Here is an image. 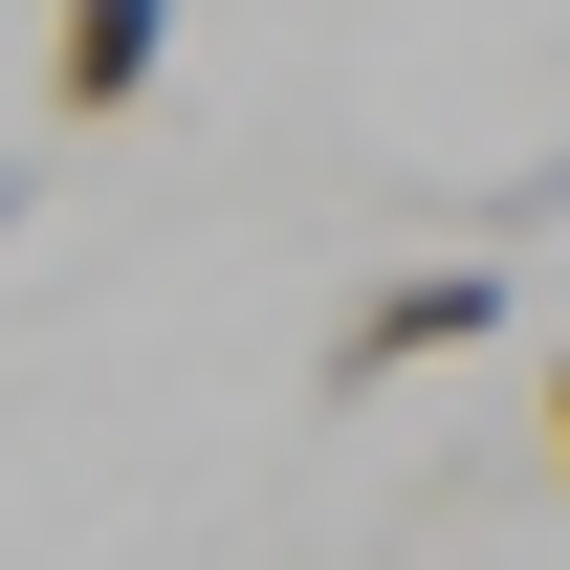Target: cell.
<instances>
[{
    "instance_id": "2",
    "label": "cell",
    "mask_w": 570,
    "mask_h": 570,
    "mask_svg": "<svg viewBox=\"0 0 570 570\" xmlns=\"http://www.w3.org/2000/svg\"><path fill=\"white\" fill-rule=\"evenodd\" d=\"M154 67H176V0H45V110L67 132H132Z\"/></svg>"
},
{
    "instance_id": "3",
    "label": "cell",
    "mask_w": 570,
    "mask_h": 570,
    "mask_svg": "<svg viewBox=\"0 0 570 570\" xmlns=\"http://www.w3.org/2000/svg\"><path fill=\"white\" fill-rule=\"evenodd\" d=\"M549 483H570V352H549Z\"/></svg>"
},
{
    "instance_id": "1",
    "label": "cell",
    "mask_w": 570,
    "mask_h": 570,
    "mask_svg": "<svg viewBox=\"0 0 570 570\" xmlns=\"http://www.w3.org/2000/svg\"><path fill=\"white\" fill-rule=\"evenodd\" d=\"M504 330V264H395L330 307V395H373V373H439V352H483Z\"/></svg>"
}]
</instances>
